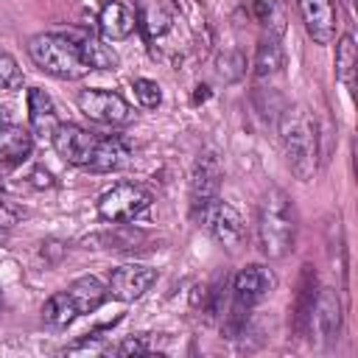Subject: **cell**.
<instances>
[{
    "label": "cell",
    "mask_w": 358,
    "mask_h": 358,
    "mask_svg": "<svg viewBox=\"0 0 358 358\" xmlns=\"http://www.w3.org/2000/svg\"><path fill=\"white\" fill-rule=\"evenodd\" d=\"M280 143L291 173L299 182H310L319 162V134L316 120L305 106H288L280 115Z\"/></svg>",
    "instance_id": "1"
},
{
    "label": "cell",
    "mask_w": 358,
    "mask_h": 358,
    "mask_svg": "<svg viewBox=\"0 0 358 358\" xmlns=\"http://www.w3.org/2000/svg\"><path fill=\"white\" fill-rule=\"evenodd\" d=\"M294 232H296V215H294L291 196L282 187H268V193L260 201V213H257L260 252L268 260L285 257L294 246Z\"/></svg>",
    "instance_id": "2"
},
{
    "label": "cell",
    "mask_w": 358,
    "mask_h": 358,
    "mask_svg": "<svg viewBox=\"0 0 358 358\" xmlns=\"http://www.w3.org/2000/svg\"><path fill=\"white\" fill-rule=\"evenodd\" d=\"M28 56L39 70H45L53 78L62 81H76L90 73V67L81 59V50L76 39L64 31H50V34H36L28 39Z\"/></svg>",
    "instance_id": "3"
},
{
    "label": "cell",
    "mask_w": 358,
    "mask_h": 358,
    "mask_svg": "<svg viewBox=\"0 0 358 358\" xmlns=\"http://www.w3.org/2000/svg\"><path fill=\"white\" fill-rule=\"evenodd\" d=\"M151 201H154V196L148 187H143L137 182H117L101 193L98 215L112 224H129L137 215H143L151 207Z\"/></svg>",
    "instance_id": "4"
},
{
    "label": "cell",
    "mask_w": 358,
    "mask_h": 358,
    "mask_svg": "<svg viewBox=\"0 0 358 358\" xmlns=\"http://www.w3.org/2000/svg\"><path fill=\"white\" fill-rule=\"evenodd\" d=\"M196 218L201 221V227L224 246V249H238L241 243H243V238H246V227H243V218H241V213L232 207V204H227L224 199H213V201H207L199 213H196Z\"/></svg>",
    "instance_id": "5"
},
{
    "label": "cell",
    "mask_w": 358,
    "mask_h": 358,
    "mask_svg": "<svg viewBox=\"0 0 358 358\" xmlns=\"http://www.w3.org/2000/svg\"><path fill=\"white\" fill-rule=\"evenodd\" d=\"M78 109L95 123L120 126V123L131 120L129 103L112 90H81L78 92Z\"/></svg>",
    "instance_id": "6"
},
{
    "label": "cell",
    "mask_w": 358,
    "mask_h": 358,
    "mask_svg": "<svg viewBox=\"0 0 358 358\" xmlns=\"http://www.w3.org/2000/svg\"><path fill=\"white\" fill-rule=\"evenodd\" d=\"M221 179H224V171H221V162L213 151H204L199 154L193 171H190V210L193 215L218 196L221 190Z\"/></svg>",
    "instance_id": "7"
},
{
    "label": "cell",
    "mask_w": 358,
    "mask_h": 358,
    "mask_svg": "<svg viewBox=\"0 0 358 358\" xmlns=\"http://www.w3.org/2000/svg\"><path fill=\"white\" fill-rule=\"evenodd\" d=\"M56 154L70 162V165H90L92 154H95V145H98V137L76 123H59L53 137H50Z\"/></svg>",
    "instance_id": "8"
},
{
    "label": "cell",
    "mask_w": 358,
    "mask_h": 358,
    "mask_svg": "<svg viewBox=\"0 0 358 358\" xmlns=\"http://www.w3.org/2000/svg\"><path fill=\"white\" fill-rule=\"evenodd\" d=\"M154 280H157V268L140 266V263H126V266L112 268L106 291L120 302H134L154 285Z\"/></svg>",
    "instance_id": "9"
},
{
    "label": "cell",
    "mask_w": 358,
    "mask_h": 358,
    "mask_svg": "<svg viewBox=\"0 0 358 358\" xmlns=\"http://www.w3.org/2000/svg\"><path fill=\"white\" fill-rule=\"evenodd\" d=\"M274 282H277V280H274L271 268L252 263V266H246V268H241V271L235 274V280H232V296H235L238 305L255 308L257 302H263V299L271 294Z\"/></svg>",
    "instance_id": "10"
},
{
    "label": "cell",
    "mask_w": 358,
    "mask_h": 358,
    "mask_svg": "<svg viewBox=\"0 0 358 358\" xmlns=\"http://www.w3.org/2000/svg\"><path fill=\"white\" fill-rule=\"evenodd\" d=\"M338 330H341L338 294L333 288H319L316 302H313V313H310V333H316V338L322 344H333L338 338Z\"/></svg>",
    "instance_id": "11"
},
{
    "label": "cell",
    "mask_w": 358,
    "mask_h": 358,
    "mask_svg": "<svg viewBox=\"0 0 358 358\" xmlns=\"http://www.w3.org/2000/svg\"><path fill=\"white\" fill-rule=\"evenodd\" d=\"M299 11H302V22H305L308 36L319 45H330L336 36L333 0H299Z\"/></svg>",
    "instance_id": "12"
},
{
    "label": "cell",
    "mask_w": 358,
    "mask_h": 358,
    "mask_svg": "<svg viewBox=\"0 0 358 358\" xmlns=\"http://www.w3.org/2000/svg\"><path fill=\"white\" fill-rule=\"evenodd\" d=\"M131 159V143L129 137L123 134H109V137H98V145H95V154L90 159V171L95 173H112V171H120L126 168Z\"/></svg>",
    "instance_id": "13"
},
{
    "label": "cell",
    "mask_w": 358,
    "mask_h": 358,
    "mask_svg": "<svg viewBox=\"0 0 358 358\" xmlns=\"http://www.w3.org/2000/svg\"><path fill=\"white\" fill-rule=\"evenodd\" d=\"M28 120H31V134L50 140L56 126H59V115L53 106V98L42 90V87H31L28 90Z\"/></svg>",
    "instance_id": "14"
},
{
    "label": "cell",
    "mask_w": 358,
    "mask_h": 358,
    "mask_svg": "<svg viewBox=\"0 0 358 358\" xmlns=\"http://www.w3.org/2000/svg\"><path fill=\"white\" fill-rule=\"evenodd\" d=\"M64 34H70L76 39V45L81 50V59H84V64L90 70H115L117 67L115 50L109 45H103V39H98L92 31H76V28H70Z\"/></svg>",
    "instance_id": "15"
},
{
    "label": "cell",
    "mask_w": 358,
    "mask_h": 358,
    "mask_svg": "<svg viewBox=\"0 0 358 358\" xmlns=\"http://www.w3.org/2000/svg\"><path fill=\"white\" fill-rule=\"evenodd\" d=\"M316 294H319L316 271H313V266H302V277H299L296 299H294V330H296L299 336L310 333V313H313Z\"/></svg>",
    "instance_id": "16"
},
{
    "label": "cell",
    "mask_w": 358,
    "mask_h": 358,
    "mask_svg": "<svg viewBox=\"0 0 358 358\" xmlns=\"http://www.w3.org/2000/svg\"><path fill=\"white\" fill-rule=\"evenodd\" d=\"M134 25H137L134 11L129 6H123V3H117V0H109L98 14V28H101L103 39H112V42L131 36Z\"/></svg>",
    "instance_id": "17"
},
{
    "label": "cell",
    "mask_w": 358,
    "mask_h": 358,
    "mask_svg": "<svg viewBox=\"0 0 358 358\" xmlns=\"http://www.w3.org/2000/svg\"><path fill=\"white\" fill-rule=\"evenodd\" d=\"M67 291H70V296H73V302H76V308H78V316L98 310V308L103 305V299L109 296L106 285H103L98 277H92V274L73 280V285H70Z\"/></svg>",
    "instance_id": "18"
},
{
    "label": "cell",
    "mask_w": 358,
    "mask_h": 358,
    "mask_svg": "<svg viewBox=\"0 0 358 358\" xmlns=\"http://www.w3.org/2000/svg\"><path fill=\"white\" fill-rule=\"evenodd\" d=\"M34 134L20 126L0 129V165H17L31 154Z\"/></svg>",
    "instance_id": "19"
},
{
    "label": "cell",
    "mask_w": 358,
    "mask_h": 358,
    "mask_svg": "<svg viewBox=\"0 0 358 358\" xmlns=\"http://www.w3.org/2000/svg\"><path fill=\"white\" fill-rule=\"evenodd\" d=\"M176 22V11L165 3V0H154L143 8V17H140V25L145 31L148 39H162Z\"/></svg>",
    "instance_id": "20"
},
{
    "label": "cell",
    "mask_w": 358,
    "mask_h": 358,
    "mask_svg": "<svg viewBox=\"0 0 358 358\" xmlns=\"http://www.w3.org/2000/svg\"><path fill=\"white\" fill-rule=\"evenodd\" d=\"M355 64H358L355 39H352V34H344L336 45V78L344 84V90L350 95H355Z\"/></svg>",
    "instance_id": "21"
},
{
    "label": "cell",
    "mask_w": 358,
    "mask_h": 358,
    "mask_svg": "<svg viewBox=\"0 0 358 358\" xmlns=\"http://www.w3.org/2000/svg\"><path fill=\"white\" fill-rule=\"evenodd\" d=\"M282 62H285V56H282L280 39L277 36L260 39V45L255 50V76L257 78H271V76H277L282 70Z\"/></svg>",
    "instance_id": "22"
},
{
    "label": "cell",
    "mask_w": 358,
    "mask_h": 358,
    "mask_svg": "<svg viewBox=\"0 0 358 358\" xmlns=\"http://www.w3.org/2000/svg\"><path fill=\"white\" fill-rule=\"evenodd\" d=\"M76 316H78V308H76L70 291H56V294L48 296L45 305H42V319H45L50 327H67Z\"/></svg>",
    "instance_id": "23"
},
{
    "label": "cell",
    "mask_w": 358,
    "mask_h": 358,
    "mask_svg": "<svg viewBox=\"0 0 358 358\" xmlns=\"http://www.w3.org/2000/svg\"><path fill=\"white\" fill-rule=\"evenodd\" d=\"M145 235L134 227H115L112 232H98L92 238H87V243H98L103 249H115V252H131V249H140L137 243H143Z\"/></svg>",
    "instance_id": "24"
},
{
    "label": "cell",
    "mask_w": 358,
    "mask_h": 358,
    "mask_svg": "<svg viewBox=\"0 0 358 358\" xmlns=\"http://www.w3.org/2000/svg\"><path fill=\"white\" fill-rule=\"evenodd\" d=\"M252 11L257 22L268 31V36H282L285 31V0H252Z\"/></svg>",
    "instance_id": "25"
},
{
    "label": "cell",
    "mask_w": 358,
    "mask_h": 358,
    "mask_svg": "<svg viewBox=\"0 0 358 358\" xmlns=\"http://www.w3.org/2000/svg\"><path fill=\"white\" fill-rule=\"evenodd\" d=\"M213 67H215V76L224 84H232V81H241L243 78V73H246V56L241 50H235V48H224V50H218Z\"/></svg>",
    "instance_id": "26"
},
{
    "label": "cell",
    "mask_w": 358,
    "mask_h": 358,
    "mask_svg": "<svg viewBox=\"0 0 358 358\" xmlns=\"http://www.w3.org/2000/svg\"><path fill=\"white\" fill-rule=\"evenodd\" d=\"M22 87V70L17 64V59L6 50H0V90L11 92V90H20Z\"/></svg>",
    "instance_id": "27"
},
{
    "label": "cell",
    "mask_w": 358,
    "mask_h": 358,
    "mask_svg": "<svg viewBox=\"0 0 358 358\" xmlns=\"http://www.w3.org/2000/svg\"><path fill=\"white\" fill-rule=\"evenodd\" d=\"M64 352H70V355H76V352L101 355V352H109V347L103 344V336H101V330H95V333H87V336L76 338L73 344H67V347H64Z\"/></svg>",
    "instance_id": "28"
},
{
    "label": "cell",
    "mask_w": 358,
    "mask_h": 358,
    "mask_svg": "<svg viewBox=\"0 0 358 358\" xmlns=\"http://www.w3.org/2000/svg\"><path fill=\"white\" fill-rule=\"evenodd\" d=\"M134 98L140 101V106H145V109H157L159 101H162L159 84L151 81V78H137V81H134Z\"/></svg>",
    "instance_id": "29"
},
{
    "label": "cell",
    "mask_w": 358,
    "mask_h": 358,
    "mask_svg": "<svg viewBox=\"0 0 358 358\" xmlns=\"http://www.w3.org/2000/svg\"><path fill=\"white\" fill-rule=\"evenodd\" d=\"M148 350H151V344H148V336H145V333H140V336H126L117 347H109L112 355H145Z\"/></svg>",
    "instance_id": "30"
},
{
    "label": "cell",
    "mask_w": 358,
    "mask_h": 358,
    "mask_svg": "<svg viewBox=\"0 0 358 358\" xmlns=\"http://www.w3.org/2000/svg\"><path fill=\"white\" fill-rule=\"evenodd\" d=\"M17 218H20V210H14L8 201H3V199H0V229L14 227V224H17Z\"/></svg>",
    "instance_id": "31"
},
{
    "label": "cell",
    "mask_w": 358,
    "mask_h": 358,
    "mask_svg": "<svg viewBox=\"0 0 358 358\" xmlns=\"http://www.w3.org/2000/svg\"><path fill=\"white\" fill-rule=\"evenodd\" d=\"M28 185H34V187H53V176L45 168H34L28 173Z\"/></svg>",
    "instance_id": "32"
},
{
    "label": "cell",
    "mask_w": 358,
    "mask_h": 358,
    "mask_svg": "<svg viewBox=\"0 0 358 358\" xmlns=\"http://www.w3.org/2000/svg\"><path fill=\"white\" fill-rule=\"evenodd\" d=\"M6 126H11V112H8V106H0V129H6Z\"/></svg>",
    "instance_id": "33"
},
{
    "label": "cell",
    "mask_w": 358,
    "mask_h": 358,
    "mask_svg": "<svg viewBox=\"0 0 358 358\" xmlns=\"http://www.w3.org/2000/svg\"><path fill=\"white\" fill-rule=\"evenodd\" d=\"M347 8H350V11H355V0H347Z\"/></svg>",
    "instance_id": "34"
}]
</instances>
